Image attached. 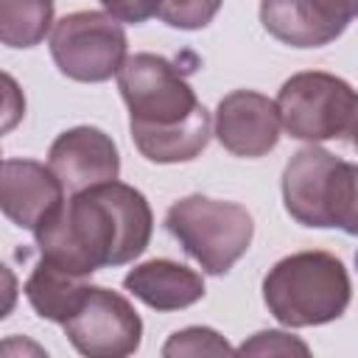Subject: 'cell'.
I'll return each instance as SVG.
<instances>
[{"mask_svg":"<svg viewBox=\"0 0 358 358\" xmlns=\"http://www.w3.org/2000/svg\"><path fill=\"white\" fill-rule=\"evenodd\" d=\"M154 232L148 199L126 182H103L70 193L36 229L34 241L45 260L92 277L98 268L126 266L140 257Z\"/></svg>","mask_w":358,"mask_h":358,"instance_id":"1","label":"cell"},{"mask_svg":"<svg viewBox=\"0 0 358 358\" xmlns=\"http://www.w3.org/2000/svg\"><path fill=\"white\" fill-rule=\"evenodd\" d=\"M64 185L36 159H3L0 207L3 215L20 229H36L50 213L64 204Z\"/></svg>","mask_w":358,"mask_h":358,"instance_id":"12","label":"cell"},{"mask_svg":"<svg viewBox=\"0 0 358 358\" xmlns=\"http://www.w3.org/2000/svg\"><path fill=\"white\" fill-rule=\"evenodd\" d=\"M235 352H241V355H294V352L308 355L310 347L282 330H260L252 338H246Z\"/></svg>","mask_w":358,"mask_h":358,"instance_id":"18","label":"cell"},{"mask_svg":"<svg viewBox=\"0 0 358 358\" xmlns=\"http://www.w3.org/2000/svg\"><path fill=\"white\" fill-rule=\"evenodd\" d=\"M282 204L302 227L358 235V165L310 143L282 171Z\"/></svg>","mask_w":358,"mask_h":358,"instance_id":"4","label":"cell"},{"mask_svg":"<svg viewBox=\"0 0 358 358\" xmlns=\"http://www.w3.org/2000/svg\"><path fill=\"white\" fill-rule=\"evenodd\" d=\"M165 229L207 274L218 277L246 255L255 235V221L252 213L238 201L193 193L168 207Z\"/></svg>","mask_w":358,"mask_h":358,"instance_id":"5","label":"cell"},{"mask_svg":"<svg viewBox=\"0 0 358 358\" xmlns=\"http://www.w3.org/2000/svg\"><path fill=\"white\" fill-rule=\"evenodd\" d=\"M22 291L36 316L64 324L81 305L84 294L90 291V282H87V277L73 274V271L42 257L34 266V271L28 274Z\"/></svg>","mask_w":358,"mask_h":358,"instance_id":"14","label":"cell"},{"mask_svg":"<svg viewBox=\"0 0 358 358\" xmlns=\"http://www.w3.org/2000/svg\"><path fill=\"white\" fill-rule=\"evenodd\" d=\"M235 347L224 336H218L213 327H185L171 333V338L162 344L165 358H179V355H232Z\"/></svg>","mask_w":358,"mask_h":358,"instance_id":"16","label":"cell"},{"mask_svg":"<svg viewBox=\"0 0 358 358\" xmlns=\"http://www.w3.org/2000/svg\"><path fill=\"white\" fill-rule=\"evenodd\" d=\"M277 109L288 137L322 143L350 131V123L358 115V92L333 73L305 70L282 81Z\"/></svg>","mask_w":358,"mask_h":358,"instance_id":"6","label":"cell"},{"mask_svg":"<svg viewBox=\"0 0 358 358\" xmlns=\"http://www.w3.org/2000/svg\"><path fill=\"white\" fill-rule=\"evenodd\" d=\"M352 299L344 263L330 252H294L263 277V302L285 327H316L336 322Z\"/></svg>","mask_w":358,"mask_h":358,"instance_id":"3","label":"cell"},{"mask_svg":"<svg viewBox=\"0 0 358 358\" xmlns=\"http://www.w3.org/2000/svg\"><path fill=\"white\" fill-rule=\"evenodd\" d=\"M159 3L162 0H101L106 14H112L120 22H131V25L151 20L159 11Z\"/></svg>","mask_w":358,"mask_h":358,"instance_id":"19","label":"cell"},{"mask_svg":"<svg viewBox=\"0 0 358 358\" xmlns=\"http://www.w3.org/2000/svg\"><path fill=\"white\" fill-rule=\"evenodd\" d=\"M355 17L347 0H260L263 28L291 48H322L336 42Z\"/></svg>","mask_w":358,"mask_h":358,"instance_id":"10","label":"cell"},{"mask_svg":"<svg viewBox=\"0 0 358 358\" xmlns=\"http://www.w3.org/2000/svg\"><path fill=\"white\" fill-rule=\"evenodd\" d=\"M117 90L129 106L134 148L157 165L196 159L213 134L210 112L173 62L157 53L126 56Z\"/></svg>","mask_w":358,"mask_h":358,"instance_id":"2","label":"cell"},{"mask_svg":"<svg viewBox=\"0 0 358 358\" xmlns=\"http://www.w3.org/2000/svg\"><path fill=\"white\" fill-rule=\"evenodd\" d=\"M48 165L70 193L115 182L120 176L117 145L98 126H76L62 131L48 151Z\"/></svg>","mask_w":358,"mask_h":358,"instance_id":"11","label":"cell"},{"mask_svg":"<svg viewBox=\"0 0 358 358\" xmlns=\"http://www.w3.org/2000/svg\"><path fill=\"white\" fill-rule=\"evenodd\" d=\"M350 6H352V11H355V17H358V0H347Z\"/></svg>","mask_w":358,"mask_h":358,"instance_id":"21","label":"cell"},{"mask_svg":"<svg viewBox=\"0 0 358 358\" xmlns=\"http://www.w3.org/2000/svg\"><path fill=\"white\" fill-rule=\"evenodd\" d=\"M123 288L134 299H140L143 305H148L159 313L190 308L204 296L201 274L176 260H165V257L145 260V263L134 266L123 277Z\"/></svg>","mask_w":358,"mask_h":358,"instance_id":"13","label":"cell"},{"mask_svg":"<svg viewBox=\"0 0 358 358\" xmlns=\"http://www.w3.org/2000/svg\"><path fill=\"white\" fill-rule=\"evenodd\" d=\"M224 0H162L157 17L179 31H199L213 22Z\"/></svg>","mask_w":358,"mask_h":358,"instance_id":"17","label":"cell"},{"mask_svg":"<svg viewBox=\"0 0 358 358\" xmlns=\"http://www.w3.org/2000/svg\"><path fill=\"white\" fill-rule=\"evenodd\" d=\"M280 109L263 92L235 90L215 106V137L218 143L243 159L266 157L280 140Z\"/></svg>","mask_w":358,"mask_h":358,"instance_id":"9","label":"cell"},{"mask_svg":"<svg viewBox=\"0 0 358 358\" xmlns=\"http://www.w3.org/2000/svg\"><path fill=\"white\" fill-rule=\"evenodd\" d=\"M62 327L67 341L87 358H126L137 352L143 341V319L134 305L103 285H90Z\"/></svg>","mask_w":358,"mask_h":358,"instance_id":"8","label":"cell"},{"mask_svg":"<svg viewBox=\"0 0 358 358\" xmlns=\"http://www.w3.org/2000/svg\"><path fill=\"white\" fill-rule=\"evenodd\" d=\"M129 39L120 20L101 11L64 14L50 31V56L62 76L81 84H101L117 76Z\"/></svg>","mask_w":358,"mask_h":358,"instance_id":"7","label":"cell"},{"mask_svg":"<svg viewBox=\"0 0 358 358\" xmlns=\"http://www.w3.org/2000/svg\"><path fill=\"white\" fill-rule=\"evenodd\" d=\"M53 25V0H0V42L34 48Z\"/></svg>","mask_w":358,"mask_h":358,"instance_id":"15","label":"cell"},{"mask_svg":"<svg viewBox=\"0 0 358 358\" xmlns=\"http://www.w3.org/2000/svg\"><path fill=\"white\" fill-rule=\"evenodd\" d=\"M347 134H350V143H352V148L358 151V115L352 117V123H350V131H347Z\"/></svg>","mask_w":358,"mask_h":358,"instance_id":"20","label":"cell"}]
</instances>
